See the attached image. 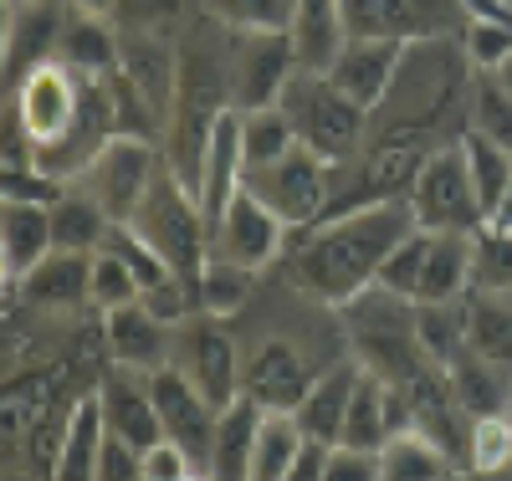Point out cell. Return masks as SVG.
<instances>
[{"instance_id":"16","label":"cell","mask_w":512,"mask_h":481,"mask_svg":"<svg viewBox=\"0 0 512 481\" xmlns=\"http://www.w3.org/2000/svg\"><path fill=\"white\" fill-rule=\"evenodd\" d=\"M405 47L410 41H390V36H349L344 52L333 57L328 77L338 93H349L359 108H379L390 98V87L400 77V62H405Z\"/></svg>"},{"instance_id":"26","label":"cell","mask_w":512,"mask_h":481,"mask_svg":"<svg viewBox=\"0 0 512 481\" xmlns=\"http://www.w3.org/2000/svg\"><path fill=\"white\" fill-rule=\"evenodd\" d=\"M507 364L477 354L472 343L461 348V354L446 364V384H451V400L461 415H492V410H507V395H512V379H502Z\"/></svg>"},{"instance_id":"28","label":"cell","mask_w":512,"mask_h":481,"mask_svg":"<svg viewBox=\"0 0 512 481\" xmlns=\"http://www.w3.org/2000/svg\"><path fill=\"white\" fill-rule=\"evenodd\" d=\"M379 476L384 481H441V476H456V461H451L446 441L410 425V430H395L379 446Z\"/></svg>"},{"instance_id":"42","label":"cell","mask_w":512,"mask_h":481,"mask_svg":"<svg viewBox=\"0 0 512 481\" xmlns=\"http://www.w3.org/2000/svg\"><path fill=\"white\" fill-rule=\"evenodd\" d=\"M461 52L472 57V67L497 72L507 62V52H512V16H466Z\"/></svg>"},{"instance_id":"33","label":"cell","mask_w":512,"mask_h":481,"mask_svg":"<svg viewBox=\"0 0 512 481\" xmlns=\"http://www.w3.org/2000/svg\"><path fill=\"white\" fill-rule=\"evenodd\" d=\"M466 343L497 364H512V292H466Z\"/></svg>"},{"instance_id":"5","label":"cell","mask_w":512,"mask_h":481,"mask_svg":"<svg viewBox=\"0 0 512 481\" xmlns=\"http://www.w3.org/2000/svg\"><path fill=\"white\" fill-rule=\"evenodd\" d=\"M231 93V77L221 67V57H210L200 47L180 52V93H175V113H169V164H175L190 185H200V164H205V144L216 134L221 113Z\"/></svg>"},{"instance_id":"4","label":"cell","mask_w":512,"mask_h":481,"mask_svg":"<svg viewBox=\"0 0 512 481\" xmlns=\"http://www.w3.org/2000/svg\"><path fill=\"white\" fill-rule=\"evenodd\" d=\"M282 108H287V118L297 128V144H308L313 154H323L333 169L359 159L364 144H369L374 113L359 108L349 93H338L328 72L297 67V77L287 82V93H282Z\"/></svg>"},{"instance_id":"20","label":"cell","mask_w":512,"mask_h":481,"mask_svg":"<svg viewBox=\"0 0 512 481\" xmlns=\"http://www.w3.org/2000/svg\"><path fill=\"white\" fill-rule=\"evenodd\" d=\"M52 205L41 200H0V272L6 287L16 292V282L36 267L41 256H52Z\"/></svg>"},{"instance_id":"6","label":"cell","mask_w":512,"mask_h":481,"mask_svg":"<svg viewBox=\"0 0 512 481\" xmlns=\"http://www.w3.org/2000/svg\"><path fill=\"white\" fill-rule=\"evenodd\" d=\"M410 210H415V226L425 231H477L487 221L461 139L425 154L415 185H410Z\"/></svg>"},{"instance_id":"11","label":"cell","mask_w":512,"mask_h":481,"mask_svg":"<svg viewBox=\"0 0 512 481\" xmlns=\"http://www.w3.org/2000/svg\"><path fill=\"white\" fill-rule=\"evenodd\" d=\"M287 236H292V226L282 221V215L256 190H241L216 215V226H210V251L241 261V267H251V272H262V267H272V261L282 256Z\"/></svg>"},{"instance_id":"24","label":"cell","mask_w":512,"mask_h":481,"mask_svg":"<svg viewBox=\"0 0 512 481\" xmlns=\"http://www.w3.org/2000/svg\"><path fill=\"white\" fill-rule=\"evenodd\" d=\"M108 441V415H103V395L93 389L88 400H77L72 415L62 420V441L52 456V476L57 481H88L98 476V456Z\"/></svg>"},{"instance_id":"21","label":"cell","mask_w":512,"mask_h":481,"mask_svg":"<svg viewBox=\"0 0 512 481\" xmlns=\"http://www.w3.org/2000/svg\"><path fill=\"white\" fill-rule=\"evenodd\" d=\"M164 318L149 308L144 297L123 302V308H108L103 313V338H108V354L113 364H128V369H159L169 364V338H164Z\"/></svg>"},{"instance_id":"41","label":"cell","mask_w":512,"mask_h":481,"mask_svg":"<svg viewBox=\"0 0 512 481\" xmlns=\"http://www.w3.org/2000/svg\"><path fill=\"white\" fill-rule=\"evenodd\" d=\"M205 6L231 31H292L297 0H205Z\"/></svg>"},{"instance_id":"37","label":"cell","mask_w":512,"mask_h":481,"mask_svg":"<svg viewBox=\"0 0 512 481\" xmlns=\"http://www.w3.org/2000/svg\"><path fill=\"white\" fill-rule=\"evenodd\" d=\"M241 139H246V169H262V164H277L282 154L297 149V128H292L282 103L246 108L241 113Z\"/></svg>"},{"instance_id":"13","label":"cell","mask_w":512,"mask_h":481,"mask_svg":"<svg viewBox=\"0 0 512 481\" xmlns=\"http://www.w3.org/2000/svg\"><path fill=\"white\" fill-rule=\"evenodd\" d=\"M82 87H88V77H82V72H72L67 62H47V67H36L11 93V113L21 118L31 149L62 139L67 128H72V118L82 108Z\"/></svg>"},{"instance_id":"47","label":"cell","mask_w":512,"mask_h":481,"mask_svg":"<svg viewBox=\"0 0 512 481\" xmlns=\"http://www.w3.org/2000/svg\"><path fill=\"white\" fill-rule=\"evenodd\" d=\"M190 476H200V466L175 441H159L144 451V481H190Z\"/></svg>"},{"instance_id":"2","label":"cell","mask_w":512,"mask_h":481,"mask_svg":"<svg viewBox=\"0 0 512 481\" xmlns=\"http://www.w3.org/2000/svg\"><path fill=\"white\" fill-rule=\"evenodd\" d=\"M466 67H472V57L451 47V36L410 41L390 98L374 108V134L415 144H425V134H441L466 93Z\"/></svg>"},{"instance_id":"48","label":"cell","mask_w":512,"mask_h":481,"mask_svg":"<svg viewBox=\"0 0 512 481\" xmlns=\"http://www.w3.org/2000/svg\"><path fill=\"white\" fill-rule=\"evenodd\" d=\"M328 441H303V451H297V466H292V481H328Z\"/></svg>"},{"instance_id":"36","label":"cell","mask_w":512,"mask_h":481,"mask_svg":"<svg viewBox=\"0 0 512 481\" xmlns=\"http://www.w3.org/2000/svg\"><path fill=\"white\" fill-rule=\"evenodd\" d=\"M415 338L431 364H451L466 348V297L456 302H415Z\"/></svg>"},{"instance_id":"43","label":"cell","mask_w":512,"mask_h":481,"mask_svg":"<svg viewBox=\"0 0 512 481\" xmlns=\"http://www.w3.org/2000/svg\"><path fill=\"white\" fill-rule=\"evenodd\" d=\"M134 297H144V287H139V277L123 267V256H113V251H93V308H123V302H134Z\"/></svg>"},{"instance_id":"18","label":"cell","mask_w":512,"mask_h":481,"mask_svg":"<svg viewBox=\"0 0 512 481\" xmlns=\"http://www.w3.org/2000/svg\"><path fill=\"white\" fill-rule=\"evenodd\" d=\"M98 395H103L108 430L123 435L128 446L149 451V446L164 441V420H159V405H154V389H149V374H144V369L118 364V369L98 384Z\"/></svg>"},{"instance_id":"45","label":"cell","mask_w":512,"mask_h":481,"mask_svg":"<svg viewBox=\"0 0 512 481\" xmlns=\"http://www.w3.org/2000/svg\"><path fill=\"white\" fill-rule=\"evenodd\" d=\"M139 476H144V451L108 430L103 456H98V481H139Z\"/></svg>"},{"instance_id":"31","label":"cell","mask_w":512,"mask_h":481,"mask_svg":"<svg viewBox=\"0 0 512 481\" xmlns=\"http://www.w3.org/2000/svg\"><path fill=\"white\" fill-rule=\"evenodd\" d=\"M108 231H113V215L88 190L67 185L52 200V241H57V251H98L108 241Z\"/></svg>"},{"instance_id":"10","label":"cell","mask_w":512,"mask_h":481,"mask_svg":"<svg viewBox=\"0 0 512 481\" xmlns=\"http://www.w3.org/2000/svg\"><path fill=\"white\" fill-rule=\"evenodd\" d=\"M297 47L292 31H236V57H231V93L236 108H272L282 103L287 82L297 77Z\"/></svg>"},{"instance_id":"12","label":"cell","mask_w":512,"mask_h":481,"mask_svg":"<svg viewBox=\"0 0 512 481\" xmlns=\"http://www.w3.org/2000/svg\"><path fill=\"white\" fill-rule=\"evenodd\" d=\"M175 364L195 379V389L226 410L236 395H241V359H236V343L231 333L221 328V318L210 313H190L180 323V343H175Z\"/></svg>"},{"instance_id":"30","label":"cell","mask_w":512,"mask_h":481,"mask_svg":"<svg viewBox=\"0 0 512 481\" xmlns=\"http://www.w3.org/2000/svg\"><path fill=\"white\" fill-rule=\"evenodd\" d=\"M118 52H123V36L108 26V16H93V11H72L67 16L57 62H67L82 77H108L118 67Z\"/></svg>"},{"instance_id":"15","label":"cell","mask_w":512,"mask_h":481,"mask_svg":"<svg viewBox=\"0 0 512 481\" xmlns=\"http://www.w3.org/2000/svg\"><path fill=\"white\" fill-rule=\"evenodd\" d=\"M67 16H72V0H26V6H6V87L11 93L36 67L57 62Z\"/></svg>"},{"instance_id":"34","label":"cell","mask_w":512,"mask_h":481,"mask_svg":"<svg viewBox=\"0 0 512 481\" xmlns=\"http://www.w3.org/2000/svg\"><path fill=\"white\" fill-rule=\"evenodd\" d=\"M251 287H256V272L251 267H241V261L210 251V261H205L200 277H195V302H200V313H210V318H231V313L246 308Z\"/></svg>"},{"instance_id":"44","label":"cell","mask_w":512,"mask_h":481,"mask_svg":"<svg viewBox=\"0 0 512 481\" xmlns=\"http://www.w3.org/2000/svg\"><path fill=\"white\" fill-rule=\"evenodd\" d=\"M472 128H482L487 139L512 149V93H502L497 77L472 87Z\"/></svg>"},{"instance_id":"3","label":"cell","mask_w":512,"mask_h":481,"mask_svg":"<svg viewBox=\"0 0 512 481\" xmlns=\"http://www.w3.org/2000/svg\"><path fill=\"white\" fill-rule=\"evenodd\" d=\"M128 226H134L169 267H175L190 287L200 277V267L210 261V221H205V205L195 195V185L175 164H159L154 180L139 200V210L128 215Z\"/></svg>"},{"instance_id":"9","label":"cell","mask_w":512,"mask_h":481,"mask_svg":"<svg viewBox=\"0 0 512 481\" xmlns=\"http://www.w3.org/2000/svg\"><path fill=\"white\" fill-rule=\"evenodd\" d=\"M154 169H159V159H154V139H139V134H118L88 169L77 174V190H88L113 221H128V215L139 210V200H144V190H149V180H154Z\"/></svg>"},{"instance_id":"14","label":"cell","mask_w":512,"mask_h":481,"mask_svg":"<svg viewBox=\"0 0 512 481\" xmlns=\"http://www.w3.org/2000/svg\"><path fill=\"white\" fill-rule=\"evenodd\" d=\"M349 36H390V41H431L451 36L461 0H344Z\"/></svg>"},{"instance_id":"23","label":"cell","mask_w":512,"mask_h":481,"mask_svg":"<svg viewBox=\"0 0 512 481\" xmlns=\"http://www.w3.org/2000/svg\"><path fill=\"white\" fill-rule=\"evenodd\" d=\"M359 374H364L359 359H338L333 369H323V374L313 379V389L303 395V405L292 410L297 425H303V435H313V441H328V446L344 441V420H349V405H354Z\"/></svg>"},{"instance_id":"49","label":"cell","mask_w":512,"mask_h":481,"mask_svg":"<svg viewBox=\"0 0 512 481\" xmlns=\"http://www.w3.org/2000/svg\"><path fill=\"white\" fill-rule=\"evenodd\" d=\"M118 6H123V0H72V11H93V16H108Z\"/></svg>"},{"instance_id":"1","label":"cell","mask_w":512,"mask_h":481,"mask_svg":"<svg viewBox=\"0 0 512 481\" xmlns=\"http://www.w3.org/2000/svg\"><path fill=\"white\" fill-rule=\"evenodd\" d=\"M410 231H415L410 200L364 205L354 215L308 226V231H297L303 246H297L292 277H297V287H303L313 302H323V308H349L359 292L374 287L384 256H390Z\"/></svg>"},{"instance_id":"39","label":"cell","mask_w":512,"mask_h":481,"mask_svg":"<svg viewBox=\"0 0 512 481\" xmlns=\"http://www.w3.org/2000/svg\"><path fill=\"white\" fill-rule=\"evenodd\" d=\"M425 256H431V231L415 226L390 256H384V267H379L374 287H384V292H395V297H410V302H415L420 277H425Z\"/></svg>"},{"instance_id":"22","label":"cell","mask_w":512,"mask_h":481,"mask_svg":"<svg viewBox=\"0 0 512 481\" xmlns=\"http://www.w3.org/2000/svg\"><path fill=\"white\" fill-rule=\"evenodd\" d=\"M31 308H82L93 302V251H52L16 282Z\"/></svg>"},{"instance_id":"8","label":"cell","mask_w":512,"mask_h":481,"mask_svg":"<svg viewBox=\"0 0 512 481\" xmlns=\"http://www.w3.org/2000/svg\"><path fill=\"white\" fill-rule=\"evenodd\" d=\"M149 389H154V405L164 420V441H175L200 466V476H210V446H216V415L221 410L200 395L195 379L175 359L149 369Z\"/></svg>"},{"instance_id":"46","label":"cell","mask_w":512,"mask_h":481,"mask_svg":"<svg viewBox=\"0 0 512 481\" xmlns=\"http://www.w3.org/2000/svg\"><path fill=\"white\" fill-rule=\"evenodd\" d=\"M328 481H384L379 476V451H364V446H344L338 441L328 451Z\"/></svg>"},{"instance_id":"27","label":"cell","mask_w":512,"mask_h":481,"mask_svg":"<svg viewBox=\"0 0 512 481\" xmlns=\"http://www.w3.org/2000/svg\"><path fill=\"white\" fill-rule=\"evenodd\" d=\"M267 410L251 395H236L216 415V446H210V476L221 481H246L251 476V451H256V430H262Z\"/></svg>"},{"instance_id":"51","label":"cell","mask_w":512,"mask_h":481,"mask_svg":"<svg viewBox=\"0 0 512 481\" xmlns=\"http://www.w3.org/2000/svg\"><path fill=\"white\" fill-rule=\"evenodd\" d=\"M507 420H512V395H507Z\"/></svg>"},{"instance_id":"38","label":"cell","mask_w":512,"mask_h":481,"mask_svg":"<svg viewBox=\"0 0 512 481\" xmlns=\"http://www.w3.org/2000/svg\"><path fill=\"white\" fill-rule=\"evenodd\" d=\"M472 287L477 292H512V226L482 221L472 231Z\"/></svg>"},{"instance_id":"50","label":"cell","mask_w":512,"mask_h":481,"mask_svg":"<svg viewBox=\"0 0 512 481\" xmlns=\"http://www.w3.org/2000/svg\"><path fill=\"white\" fill-rule=\"evenodd\" d=\"M492 77H497V82H502V93H512V52H507V62H502V67H497V72H492Z\"/></svg>"},{"instance_id":"29","label":"cell","mask_w":512,"mask_h":481,"mask_svg":"<svg viewBox=\"0 0 512 481\" xmlns=\"http://www.w3.org/2000/svg\"><path fill=\"white\" fill-rule=\"evenodd\" d=\"M472 231H431V256H425V277L415 302H456L472 292Z\"/></svg>"},{"instance_id":"35","label":"cell","mask_w":512,"mask_h":481,"mask_svg":"<svg viewBox=\"0 0 512 481\" xmlns=\"http://www.w3.org/2000/svg\"><path fill=\"white\" fill-rule=\"evenodd\" d=\"M461 149H466V164H472V185L482 195V210H487V221L502 210L507 190H512V149L487 139L482 128H472V134H461Z\"/></svg>"},{"instance_id":"7","label":"cell","mask_w":512,"mask_h":481,"mask_svg":"<svg viewBox=\"0 0 512 481\" xmlns=\"http://www.w3.org/2000/svg\"><path fill=\"white\" fill-rule=\"evenodd\" d=\"M246 190L262 195L282 221L297 231L318 226V215L333 195V164L323 154H313L308 144H297L292 154H282L277 164H262V169H246Z\"/></svg>"},{"instance_id":"32","label":"cell","mask_w":512,"mask_h":481,"mask_svg":"<svg viewBox=\"0 0 512 481\" xmlns=\"http://www.w3.org/2000/svg\"><path fill=\"white\" fill-rule=\"evenodd\" d=\"M303 441L308 435L292 410H267L262 430H256V451H251V481H292Z\"/></svg>"},{"instance_id":"19","label":"cell","mask_w":512,"mask_h":481,"mask_svg":"<svg viewBox=\"0 0 512 481\" xmlns=\"http://www.w3.org/2000/svg\"><path fill=\"white\" fill-rule=\"evenodd\" d=\"M246 190V139H241V108H226L216 134L205 144V164H200V205H205V221L216 226V215Z\"/></svg>"},{"instance_id":"40","label":"cell","mask_w":512,"mask_h":481,"mask_svg":"<svg viewBox=\"0 0 512 481\" xmlns=\"http://www.w3.org/2000/svg\"><path fill=\"white\" fill-rule=\"evenodd\" d=\"M466 461L472 471H507L512 466V420L507 410H492V415H477L472 430H466Z\"/></svg>"},{"instance_id":"25","label":"cell","mask_w":512,"mask_h":481,"mask_svg":"<svg viewBox=\"0 0 512 481\" xmlns=\"http://www.w3.org/2000/svg\"><path fill=\"white\" fill-rule=\"evenodd\" d=\"M349 41V16H344V0H297L292 11V47L297 62L308 72H328L333 57L344 52Z\"/></svg>"},{"instance_id":"17","label":"cell","mask_w":512,"mask_h":481,"mask_svg":"<svg viewBox=\"0 0 512 481\" xmlns=\"http://www.w3.org/2000/svg\"><path fill=\"white\" fill-rule=\"evenodd\" d=\"M313 379L318 374L303 364V354L287 338H267L251 348V359L241 369V395H251L262 410H297Z\"/></svg>"},{"instance_id":"52","label":"cell","mask_w":512,"mask_h":481,"mask_svg":"<svg viewBox=\"0 0 512 481\" xmlns=\"http://www.w3.org/2000/svg\"><path fill=\"white\" fill-rule=\"evenodd\" d=\"M6 6H26V0H6Z\"/></svg>"}]
</instances>
